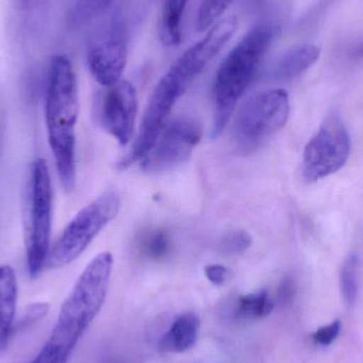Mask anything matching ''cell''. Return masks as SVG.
<instances>
[{
  "instance_id": "6da1fadb",
  "label": "cell",
  "mask_w": 363,
  "mask_h": 363,
  "mask_svg": "<svg viewBox=\"0 0 363 363\" xmlns=\"http://www.w3.org/2000/svg\"><path fill=\"white\" fill-rule=\"evenodd\" d=\"M112 268L113 256L108 252L87 264L62 305L52 332L34 362H68L81 337L104 306Z\"/></svg>"
},
{
  "instance_id": "7a4b0ae2",
  "label": "cell",
  "mask_w": 363,
  "mask_h": 363,
  "mask_svg": "<svg viewBox=\"0 0 363 363\" xmlns=\"http://www.w3.org/2000/svg\"><path fill=\"white\" fill-rule=\"evenodd\" d=\"M79 91L69 57L55 55L49 69L46 93V125L49 145L64 189L72 191L76 184V125Z\"/></svg>"
},
{
  "instance_id": "3957f363",
  "label": "cell",
  "mask_w": 363,
  "mask_h": 363,
  "mask_svg": "<svg viewBox=\"0 0 363 363\" xmlns=\"http://www.w3.org/2000/svg\"><path fill=\"white\" fill-rule=\"evenodd\" d=\"M277 34L279 28L272 23L255 26L220 64L213 85V138L223 131Z\"/></svg>"
},
{
  "instance_id": "277c9868",
  "label": "cell",
  "mask_w": 363,
  "mask_h": 363,
  "mask_svg": "<svg viewBox=\"0 0 363 363\" xmlns=\"http://www.w3.org/2000/svg\"><path fill=\"white\" fill-rule=\"evenodd\" d=\"M289 113V96L284 89H269L250 98L235 121L233 138L239 152L251 155L257 150L285 127Z\"/></svg>"
},
{
  "instance_id": "5b68a950",
  "label": "cell",
  "mask_w": 363,
  "mask_h": 363,
  "mask_svg": "<svg viewBox=\"0 0 363 363\" xmlns=\"http://www.w3.org/2000/svg\"><path fill=\"white\" fill-rule=\"evenodd\" d=\"M121 205L118 192L108 190L83 207L55 241L49 252L47 264L51 268H62L74 262L118 215Z\"/></svg>"
},
{
  "instance_id": "8992f818",
  "label": "cell",
  "mask_w": 363,
  "mask_h": 363,
  "mask_svg": "<svg viewBox=\"0 0 363 363\" xmlns=\"http://www.w3.org/2000/svg\"><path fill=\"white\" fill-rule=\"evenodd\" d=\"M52 184L48 165L38 159L32 166L29 225L27 233V267L31 279H35L47 264L52 225Z\"/></svg>"
},
{
  "instance_id": "52a82bcc",
  "label": "cell",
  "mask_w": 363,
  "mask_h": 363,
  "mask_svg": "<svg viewBox=\"0 0 363 363\" xmlns=\"http://www.w3.org/2000/svg\"><path fill=\"white\" fill-rule=\"evenodd\" d=\"M351 147L349 131L342 119L337 113H330L305 147L304 178L317 182L339 172L349 160Z\"/></svg>"
},
{
  "instance_id": "ba28073f",
  "label": "cell",
  "mask_w": 363,
  "mask_h": 363,
  "mask_svg": "<svg viewBox=\"0 0 363 363\" xmlns=\"http://www.w3.org/2000/svg\"><path fill=\"white\" fill-rule=\"evenodd\" d=\"M89 72L96 81L110 87L121 80L128 62V30L121 15L104 23L89 40L86 51Z\"/></svg>"
},
{
  "instance_id": "9c48e42d",
  "label": "cell",
  "mask_w": 363,
  "mask_h": 363,
  "mask_svg": "<svg viewBox=\"0 0 363 363\" xmlns=\"http://www.w3.org/2000/svg\"><path fill=\"white\" fill-rule=\"evenodd\" d=\"M203 135L201 123L191 117H180L164 128L150 152L142 160L147 172H169L185 163Z\"/></svg>"
},
{
  "instance_id": "30bf717a",
  "label": "cell",
  "mask_w": 363,
  "mask_h": 363,
  "mask_svg": "<svg viewBox=\"0 0 363 363\" xmlns=\"http://www.w3.org/2000/svg\"><path fill=\"white\" fill-rule=\"evenodd\" d=\"M138 116V94L131 82L121 80L108 87L99 108V121L104 129L119 143L129 144Z\"/></svg>"
},
{
  "instance_id": "8fae6325",
  "label": "cell",
  "mask_w": 363,
  "mask_h": 363,
  "mask_svg": "<svg viewBox=\"0 0 363 363\" xmlns=\"http://www.w3.org/2000/svg\"><path fill=\"white\" fill-rule=\"evenodd\" d=\"M17 296L18 286L14 270L8 264L0 266V352L8 347L14 330Z\"/></svg>"
},
{
  "instance_id": "7c38bea8",
  "label": "cell",
  "mask_w": 363,
  "mask_h": 363,
  "mask_svg": "<svg viewBox=\"0 0 363 363\" xmlns=\"http://www.w3.org/2000/svg\"><path fill=\"white\" fill-rule=\"evenodd\" d=\"M200 319L192 313H184L160 341V351L164 353H184L191 349L198 340Z\"/></svg>"
},
{
  "instance_id": "4fadbf2b",
  "label": "cell",
  "mask_w": 363,
  "mask_h": 363,
  "mask_svg": "<svg viewBox=\"0 0 363 363\" xmlns=\"http://www.w3.org/2000/svg\"><path fill=\"white\" fill-rule=\"evenodd\" d=\"M320 48L315 45H300L288 50L275 65L274 78L289 81L311 68L319 60Z\"/></svg>"
},
{
  "instance_id": "5bb4252c",
  "label": "cell",
  "mask_w": 363,
  "mask_h": 363,
  "mask_svg": "<svg viewBox=\"0 0 363 363\" xmlns=\"http://www.w3.org/2000/svg\"><path fill=\"white\" fill-rule=\"evenodd\" d=\"M188 0H164L160 16L159 35L164 46L181 44L184 13Z\"/></svg>"
},
{
  "instance_id": "9a60e30c",
  "label": "cell",
  "mask_w": 363,
  "mask_h": 363,
  "mask_svg": "<svg viewBox=\"0 0 363 363\" xmlns=\"http://www.w3.org/2000/svg\"><path fill=\"white\" fill-rule=\"evenodd\" d=\"M138 249L144 257L153 262L164 260L172 251V239L161 228L147 230L138 240Z\"/></svg>"
},
{
  "instance_id": "2e32d148",
  "label": "cell",
  "mask_w": 363,
  "mask_h": 363,
  "mask_svg": "<svg viewBox=\"0 0 363 363\" xmlns=\"http://www.w3.org/2000/svg\"><path fill=\"white\" fill-rule=\"evenodd\" d=\"M274 303L267 290L241 296L237 301L236 313L245 320H259L272 313Z\"/></svg>"
},
{
  "instance_id": "e0dca14e",
  "label": "cell",
  "mask_w": 363,
  "mask_h": 363,
  "mask_svg": "<svg viewBox=\"0 0 363 363\" xmlns=\"http://www.w3.org/2000/svg\"><path fill=\"white\" fill-rule=\"evenodd\" d=\"M116 0H77L72 11V25L83 26L106 14Z\"/></svg>"
},
{
  "instance_id": "ac0fdd59",
  "label": "cell",
  "mask_w": 363,
  "mask_h": 363,
  "mask_svg": "<svg viewBox=\"0 0 363 363\" xmlns=\"http://www.w3.org/2000/svg\"><path fill=\"white\" fill-rule=\"evenodd\" d=\"M234 0H203L198 10L196 30L200 33L208 31L222 15L228 11Z\"/></svg>"
},
{
  "instance_id": "d6986e66",
  "label": "cell",
  "mask_w": 363,
  "mask_h": 363,
  "mask_svg": "<svg viewBox=\"0 0 363 363\" xmlns=\"http://www.w3.org/2000/svg\"><path fill=\"white\" fill-rule=\"evenodd\" d=\"M358 266L359 259L356 254L347 256L341 270L340 281L343 298L350 306L355 304L358 294Z\"/></svg>"
},
{
  "instance_id": "ffe728a7",
  "label": "cell",
  "mask_w": 363,
  "mask_h": 363,
  "mask_svg": "<svg viewBox=\"0 0 363 363\" xmlns=\"http://www.w3.org/2000/svg\"><path fill=\"white\" fill-rule=\"evenodd\" d=\"M252 238L249 233L245 230H236L224 237L220 249L225 254H241L251 247Z\"/></svg>"
},
{
  "instance_id": "44dd1931",
  "label": "cell",
  "mask_w": 363,
  "mask_h": 363,
  "mask_svg": "<svg viewBox=\"0 0 363 363\" xmlns=\"http://www.w3.org/2000/svg\"><path fill=\"white\" fill-rule=\"evenodd\" d=\"M49 311V305L46 303H34L28 307L23 313V319L19 322L21 330L30 328L46 317Z\"/></svg>"
},
{
  "instance_id": "7402d4cb",
  "label": "cell",
  "mask_w": 363,
  "mask_h": 363,
  "mask_svg": "<svg viewBox=\"0 0 363 363\" xmlns=\"http://www.w3.org/2000/svg\"><path fill=\"white\" fill-rule=\"evenodd\" d=\"M341 322L340 320H336L333 322L330 325L324 326V328H319L315 334L313 335V341L317 345H322V347H328L332 345L337 337L340 334Z\"/></svg>"
},
{
  "instance_id": "603a6c76",
  "label": "cell",
  "mask_w": 363,
  "mask_h": 363,
  "mask_svg": "<svg viewBox=\"0 0 363 363\" xmlns=\"http://www.w3.org/2000/svg\"><path fill=\"white\" fill-rule=\"evenodd\" d=\"M205 275L213 285L222 286L228 277V270L222 264H209L205 267Z\"/></svg>"
},
{
  "instance_id": "cb8c5ba5",
  "label": "cell",
  "mask_w": 363,
  "mask_h": 363,
  "mask_svg": "<svg viewBox=\"0 0 363 363\" xmlns=\"http://www.w3.org/2000/svg\"><path fill=\"white\" fill-rule=\"evenodd\" d=\"M296 294V286L291 279H285L279 285L277 291V303L279 305H286L291 302Z\"/></svg>"
},
{
  "instance_id": "d4e9b609",
  "label": "cell",
  "mask_w": 363,
  "mask_h": 363,
  "mask_svg": "<svg viewBox=\"0 0 363 363\" xmlns=\"http://www.w3.org/2000/svg\"><path fill=\"white\" fill-rule=\"evenodd\" d=\"M31 0H23V4H29Z\"/></svg>"
},
{
  "instance_id": "484cf974",
  "label": "cell",
  "mask_w": 363,
  "mask_h": 363,
  "mask_svg": "<svg viewBox=\"0 0 363 363\" xmlns=\"http://www.w3.org/2000/svg\"><path fill=\"white\" fill-rule=\"evenodd\" d=\"M362 52H363V45H362Z\"/></svg>"
}]
</instances>
